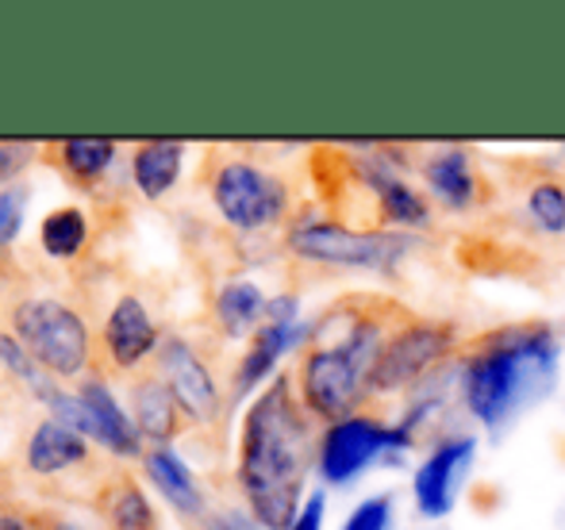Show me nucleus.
I'll return each instance as SVG.
<instances>
[{
    "label": "nucleus",
    "instance_id": "412c9836",
    "mask_svg": "<svg viewBox=\"0 0 565 530\" xmlns=\"http://www.w3.org/2000/svg\"><path fill=\"white\" fill-rule=\"evenodd\" d=\"M85 235H89V224H85V212L77 208H58L43 219V250L51 258H74L77 250L85 247Z\"/></svg>",
    "mask_w": 565,
    "mask_h": 530
},
{
    "label": "nucleus",
    "instance_id": "f3484780",
    "mask_svg": "<svg viewBox=\"0 0 565 530\" xmlns=\"http://www.w3.org/2000/svg\"><path fill=\"white\" fill-rule=\"evenodd\" d=\"M85 462V442L77 439L74 426L58 423V419H46L39 423L35 439L28 446V465L35 473H62L70 465Z\"/></svg>",
    "mask_w": 565,
    "mask_h": 530
},
{
    "label": "nucleus",
    "instance_id": "f03ea898",
    "mask_svg": "<svg viewBox=\"0 0 565 530\" xmlns=\"http://www.w3.org/2000/svg\"><path fill=\"white\" fill-rule=\"evenodd\" d=\"M562 338L551 320H512L466 335L458 350V403L500 439L558 385Z\"/></svg>",
    "mask_w": 565,
    "mask_h": 530
},
{
    "label": "nucleus",
    "instance_id": "0eeeda50",
    "mask_svg": "<svg viewBox=\"0 0 565 530\" xmlns=\"http://www.w3.org/2000/svg\"><path fill=\"white\" fill-rule=\"evenodd\" d=\"M12 327L28 354L54 377H74L89 361V327L58 300H23L12 312Z\"/></svg>",
    "mask_w": 565,
    "mask_h": 530
},
{
    "label": "nucleus",
    "instance_id": "c85d7f7f",
    "mask_svg": "<svg viewBox=\"0 0 565 530\" xmlns=\"http://www.w3.org/2000/svg\"><path fill=\"white\" fill-rule=\"evenodd\" d=\"M212 530H258V527H254L250 519H243V516H235V511H227V516L212 519Z\"/></svg>",
    "mask_w": 565,
    "mask_h": 530
},
{
    "label": "nucleus",
    "instance_id": "39448f33",
    "mask_svg": "<svg viewBox=\"0 0 565 530\" xmlns=\"http://www.w3.org/2000/svg\"><path fill=\"white\" fill-rule=\"evenodd\" d=\"M461 343V327L454 320H435V315H412L404 327L393 331V338L381 350L377 366L370 377V397L377 400H396L408 397L419 381L443 369L447 361L458 358Z\"/></svg>",
    "mask_w": 565,
    "mask_h": 530
},
{
    "label": "nucleus",
    "instance_id": "423d86ee",
    "mask_svg": "<svg viewBox=\"0 0 565 530\" xmlns=\"http://www.w3.org/2000/svg\"><path fill=\"white\" fill-rule=\"evenodd\" d=\"M416 450V442L401 431L388 415L377 411H358V415L331 423L320 434V446H316V469L328 485L347 488L362 477L373 465H385V469H401L404 457Z\"/></svg>",
    "mask_w": 565,
    "mask_h": 530
},
{
    "label": "nucleus",
    "instance_id": "c756f323",
    "mask_svg": "<svg viewBox=\"0 0 565 530\" xmlns=\"http://www.w3.org/2000/svg\"><path fill=\"white\" fill-rule=\"evenodd\" d=\"M0 530H28L20 523V519H12V516H0Z\"/></svg>",
    "mask_w": 565,
    "mask_h": 530
},
{
    "label": "nucleus",
    "instance_id": "bb28decb",
    "mask_svg": "<svg viewBox=\"0 0 565 530\" xmlns=\"http://www.w3.org/2000/svg\"><path fill=\"white\" fill-rule=\"evenodd\" d=\"M323 516H328V493H312L289 530H323Z\"/></svg>",
    "mask_w": 565,
    "mask_h": 530
},
{
    "label": "nucleus",
    "instance_id": "b1692460",
    "mask_svg": "<svg viewBox=\"0 0 565 530\" xmlns=\"http://www.w3.org/2000/svg\"><path fill=\"white\" fill-rule=\"evenodd\" d=\"M0 361H4L8 369H12L15 377H20L23 385H28L31 392H43L46 389V381H51V377L46 374H39V361L31 358L28 354V346L20 343V338H8V335H0Z\"/></svg>",
    "mask_w": 565,
    "mask_h": 530
},
{
    "label": "nucleus",
    "instance_id": "393cba45",
    "mask_svg": "<svg viewBox=\"0 0 565 530\" xmlns=\"http://www.w3.org/2000/svg\"><path fill=\"white\" fill-rule=\"evenodd\" d=\"M154 523V511H150L147 496L139 488H124L113 500V527L116 530H147Z\"/></svg>",
    "mask_w": 565,
    "mask_h": 530
},
{
    "label": "nucleus",
    "instance_id": "a211bd4d",
    "mask_svg": "<svg viewBox=\"0 0 565 530\" xmlns=\"http://www.w3.org/2000/svg\"><path fill=\"white\" fill-rule=\"evenodd\" d=\"M147 473H150V480L162 488V496L178 511H185V516H201V511H204L201 488H196L189 465L181 462L173 450H166V446L150 450V454H147Z\"/></svg>",
    "mask_w": 565,
    "mask_h": 530
},
{
    "label": "nucleus",
    "instance_id": "5701e85b",
    "mask_svg": "<svg viewBox=\"0 0 565 530\" xmlns=\"http://www.w3.org/2000/svg\"><path fill=\"white\" fill-rule=\"evenodd\" d=\"M396 527V493H373L342 519L339 530H393Z\"/></svg>",
    "mask_w": 565,
    "mask_h": 530
},
{
    "label": "nucleus",
    "instance_id": "2eb2a0df",
    "mask_svg": "<svg viewBox=\"0 0 565 530\" xmlns=\"http://www.w3.org/2000/svg\"><path fill=\"white\" fill-rule=\"evenodd\" d=\"M77 397H82L85 408L93 411V419H97V431H100V442H105L108 450H116V454H124V457L139 454V426L124 415V408L113 400V392H108L105 385L85 381V389L77 392Z\"/></svg>",
    "mask_w": 565,
    "mask_h": 530
},
{
    "label": "nucleus",
    "instance_id": "4be33fe9",
    "mask_svg": "<svg viewBox=\"0 0 565 530\" xmlns=\"http://www.w3.org/2000/svg\"><path fill=\"white\" fill-rule=\"evenodd\" d=\"M116 147L113 139H66L62 142V165L70 177L77 181H97L100 173L113 165Z\"/></svg>",
    "mask_w": 565,
    "mask_h": 530
},
{
    "label": "nucleus",
    "instance_id": "9b49d317",
    "mask_svg": "<svg viewBox=\"0 0 565 530\" xmlns=\"http://www.w3.org/2000/svg\"><path fill=\"white\" fill-rule=\"evenodd\" d=\"M162 369H166V385H170L173 400H178V408L185 411L189 419H196V423L216 419V411H220L216 381H212L209 366L189 350V343L170 338V343L162 346Z\"/></svg>",
    "mask_w": 565,
    "mask_h": 530
},
{
    "label": "nucleus",
    "instance_id": "cd10ccee",
    "mask_svg": "<svg viewBox=\"0 0 565 530\" xmlns=\"http://www.w3.org/2000/svg\"><path fill=\"white\" fill-rule=\"evenodd\" d=\"M23 162H28V158H23V147H0V181L12 177Z\"/></svg>",
    "mask_w": 565,
    "mask_h": 530
},
{
    "label": "nucleus",
    "instance_id": "aec40b11",
    "mask_svg": "<svg viewBox=\"0 0 565 530\" xmlns=\"http://www.w3.org/2000/svg\"><path fill=\"white\" fill-rule=\"evenodd\" d=\"M135 411H139V431L154 442L173 439V423H178V400H173L170 385L147 381L135 389Z\"/></svg>",
    "mask_w": 565,
    "mask_h": 530
},
{
    "label": "nucleus",
    "instance_id": "20e7f679",
    "mask_svg": "<svg viewBox=\"0 0 565 530\" xmlns=\"http://www.w3.org/2000/svg\"><path fill=\"white\" fill-rule=\"evenodd\" d=\"M419 235L408 231H362L335 216H300L292 219L285 247L292 258L323 269H362V273L396 277L401 266L419 250Z\"/></svg>",
    "mask_w": 565,
    "mask_h": 530
},
{
    "label": "nucleus",
    "instance_id": "6ab92c4d",
    "mask_svg": "<svg viewBox=\"0 0 565 530\" xmlns=\"http://www.w3.org/2000/svg\"><path fill=\"white\" fill-rule=\"evenodd\" d=\"M181 158H185V147L170 139H154L147 147H139L135 154V185L142 188V196H162L166 188H173V181L181 177Z\"/></svg>",
    "mask_w": 565,
    "mask_h": 530
},
{
    "label": "nucleus",
    "instance_id": "7ed1b4c3",
    "mask_svg": "<svg viewBox=\"0 0 565 530\" xmlns=\"http://www.w3.org/2000/svg\"><path fill=\"white\" fill-rule=\"evenodd\" d=\"M312 415L300 403L292 377H274L246 408L238 434V485L246 508L262 530H289L297 523L308 465H316Z\"/></svg>",
    "mask_w": 565,
    "mask_h": 530
},
{
    "label": "nucleus",
    "instance_id": "6e6552de",
    "mask_svg": "<svg viewBox=\"0 0 565 530\" xmlns=\"http://www.w3.org/2000/svg\"><path fill=\"white\" fill-rule=\"evenodd\" d=\"M212 201L238 231H266L289 216V188L277 173L254 162H227L212 177Z\"/></svg>",
    "mask_w": 565,
    "mask_h": 530
},
{
    "label": "nucleus",
    "instance_id": "ddd939ff",
    "mask_svg": "<svg viewBox=\"0 0 565 530\" xmlns=\"http://www.w3.org/2000/svg\"><path fill=\"white\" fill-rule=\"evenodd\" d=\"M158 343V331L150 323L147 307L139 304L135 296L116 300L113 315L105 323V346H108V358L116 366H135V361L147 358V350H154Z\"/></svg>",
    "mask_w": 565,
    "mask_h": 530
},
{
    "label": "nucleus",
    "instance_id": "f8f14e48",
    "mask_svg": "<svg viewBox=\"0 0 565 530\" xmlns=\"http://www.w3.org/2000/svg\"><path fill=\"white\" fill-rule=\"evenodd\" d=\"M308 335H312V327H305L300 320L297 323H262L258 335H254L250 346H246L243 361H238L235 397H246V392L258 389V385L277 369V361L292 350V346L308 343Z\"/></svg>",
    "mask_w": 565,
    "mask_h": 530
},
{
    "label": "nucleus",
    "instance_id": "4468645a",
    "mask_svg": "<svg viewBox=\"0 0 565 530\" xmlns=\"http://www.w3.org/2000/svg\"><path fill=\"white\" fill-rule=\"evenodd\" d=\"M266 292L258 289L254 281H231L224 284V292L216 296V320L220 331L227 338H246L258 335V327L266 323Z\"/></svg>",
    "mask_w": 565,
    "mask_h": 530
},
{
    "label": "nucleus",
    "instance_id": "a878e982",
    "mask_svg": "<svg viewBox=\"0 0 565 530\" xmlns=\"http://www.w3.org/2000/svg\"><path fill=\"white\" fill-rule=\"evenodd\" d=\"M28 212V188H4L0 193V247H12Z\"/></svg>",
    "mask_w": 565,
    "mask_h": 530
},
{
    "label": "nucleus",
    "instance_id": "9d476101",
    "mask_svg": "<svg viewBox=\"0 0 565 530\" xmlns=\"http://www.w3.org/2000/svg\"><path fill=\"white\" fill-rule=\"evenodd\" d=\"M419 185L427 201L439 204L450 216H469L481 212L492 196V181L484 177L481 162L469 147H431L416 162Z\"/></svg>",
    "mask_w": 565,
    "mask_h": 530
},
{
    "label": "nucleus",
    "instance_id": "f257e3e1",
    "mask_svg": "<svg viewBox=\"0 0 565 530\" xmlns=\"http://www.w3.org/2000/svg\"><path fill=\"white\" fill-rule=\"evenodd\" d=\"M412 315L416 312L404 300L377 292H350L331 304L323 320L312 323L297 374V392L308 415L331 426L370 408L373 366L393 331L404 327Z\"/></svg>",
    "mask_w": 565,
    "mask_h": 530
},
{
    "label": "nucleus",
    "instance_id": "1a4fd4ad",
    "mask_svg": "<svg viewBox=\"0 0 565 530\" xmlns=\"http://www.w3.org/2000/svg\"><path fill=\"white\" fill-rule=\"evenodd\" d=\"M477 457V434L469 431H447L427 446L424 462L412 473V504L424 519L439 523L454 511L461 488L469 480Z\"/></svg>",
    "mask_w": 565,
    "mask_h": 530
},
{
    "label": "nucleus",
    "instance_id": "dca6fc26",
    "mask_svg": "<svg viewBox=\"0 0 565 530\" xmlns=\"http://www.w3.org/2000/svg\"><path fill=\"white\" fill-rule=\"evenodd\" d=\"M523 212L543 235H565V181L551 170H539L523 181Z\"/></svg>",
    "mask_w": 565,
    "mask_h": 530
}]
</instances>
